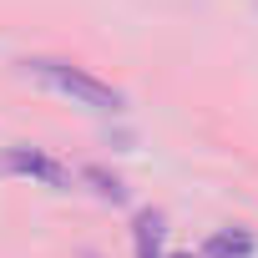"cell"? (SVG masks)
<instances>
[{
  "mask_svg": "<svg viewBox=\"0 0 258 258\" xmlns=\"http://www.w3.org/2000/svg\"><path fill=\"white\" fill-rule=\"evenodd\" d=\"M26 71H31L36 81H46L51 91H61V96L91 106V111H121V91L106 86V81H96V76H86V71L71 66V61H51V56H41V61H26Z\"/></svg>",
  "mask_w": 258,
  "mask_h": 258,
  "instance_id": "cell-1",
  "label": "cell"
},
{
  "mask_svg": "<svg viewBox=\"0 0 258 258\" xmlns=\"http://www.w3.org/2000/svg\"><path fill=\"white\" fill-rule=\"evenodd\" d=\"M0 172H26V177H41L46 187H71V172H66L56 157L36 152V147H11V152H0Z\"/></svg>",
  "mask_w": 258,
  "mask_h": 258,
  "instance_id": "cell-2",
  "label": "cell"
},
{
  "mask_svg": "<svg viewBox=\"0 0 258 258\" xmlns=\"http://www.w3.org/2000/svg\"><path fill=\"white\" fill-rule=\"evenodd\" d=\"M157 238H162V218L157 213H142L137 218V248H142V258L157 253Z\"/></svg>",
  "mask_w": 258,
  "mask_h": 258,
  "instance_id": "cell-4",
  "label": "cell"
},
{
  "mask_svg": "<svg viewBox=\"0 0 258 258\" xmlns=\"http://www.w3.org/2000/svg\"><path fill=\"white\" fill-rule=\"evenodd\" d=\"M253 253V238L238 228V233H218V238H208V248H203V258H248Z\"/></svg>",
  "mask_w": 258,
  "mask_h": 258,
  "instance_id": "cell-3",
  "label": "cell"
}]
</instances>
